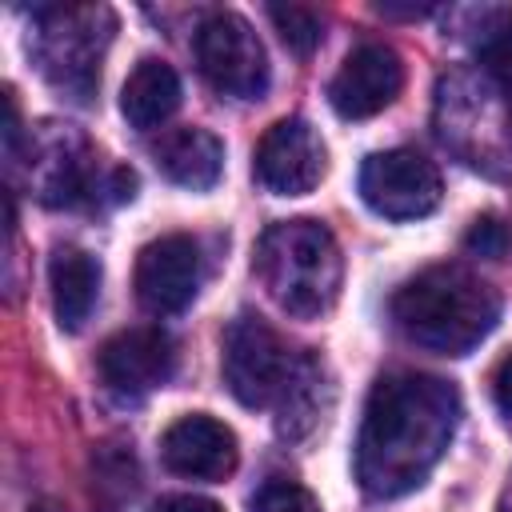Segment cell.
I'll list each match as a JSON object with an SVG mask.
<instances>
[{"label": "cell", "mask_w": 512, "mask_h": 512, "mask_svg": "<svg viewBox=\"0 0 512 512\" xmlns=\"http://www.w3.org/2000/svg\"><path fill=\"white\" fill-rule=\"evenodd\" d=\"M460 424V392L428 372L380 376L368 392L356 436V480L368 496L392 500L428 480Z\"/></svg>", "instance_id": "6da1fadb"}, {"label": "cell", "mask_w": 512, "mask_h": 512, "mask_svg": "<svg viewBox=\"0 0 512 512\" xmlns=\"http://www.w3.org/2000/svg\"><path fill=\"white\" fill-rule=\"evenodd\" d=\"M396 328L428 352L468 356L500 320V296L492 284L460 264H436L412 276L392 296Z\"/></svg>", "instance_id": "7a4b0ae2"}, {"label": "cell", "mask_w": 512, "mask_h": 512, "mask_svg": "<svg viewBox=\"0 0 512 512\" xmlns=\"http://www.w3.org/2000/svg\"><path fill=\"white\" fill-rule=\"evenodd\" d=\"M256 276L288 316L316 320L340 296V244L320 220H276L256 244Z\"/></svg>", "instance_id": "3957f363"}, {"label": "cell", "mask_w": 512, "mask_h": 512, "mask_svg": "<svg viewBox=\"0 0 512 512\" xmlns=\"http://www.w3.org/2000/svg\"><path fill=\"white\" fill-rule=\"evenodd\" d=\"M112 12L100 4H56L36 12L40 72L68 96L88 100L100 84V60L112 40Z\"/></svg>", "instance_id": "277c9868"}, {"label": "cell", "mask_w": 512, "mask_h": 512, "mask_svg": "<svg viewBox=\"0 0 512 512\" xmlns=\"http://www.w3.org/2000/svg\"><path fill=\"white\" fill-rule=\"evenodd\" d=\"M304 356H296L280 332L260 316H236L224 332V384L244 408H276L288 392L296 368Z\"/></svg>", "instance_id": "5b68a950"}, {"label": "cell", "mask_w": 512, "mask_h": 512, "mask_svg": "<svg viewBox=\"0 0 512 512\" xmlns=\"http://www.w3.org/2000/svg\"><path fill=\"white\" fill-rule=\"evenodd\" d=\"M32 176H36V196L52 208H72L96 192H112V200H132L136 196V172L132 168H112L108 180L96 176V156L80 132L68 124L44 132L32 144Z\"/></svg>", "instance_id": "8992f818"}, {"label": "cell", "mask_w": 512, "mask_h": 512, "mask_svg": "<svg viewBox=\"0 0 512 512\" xmlns=\"http://www.w3.org/2000/svg\"><path fill=\"white\" fill-rule=\"evenodd\" d=\"M196 64L204 80L236 100H260L268 88V52L252 24L236 12H212L196 32Z\"/></svg>", "instance_id": "52a82bcc"}, {"label": "cell", "mask_w": 512, "mask_h": 512, "mask_svg": "<svg viewBox=\"0 0 512 512\" xmlns=\"http://www.w3.org/2000/svg\"><path fill=\"white\" fill-rule=\"evenodd\" d=\"M440 172L412 148L372 152L360 164V196L384 220H420L440 204Z\"/></svg>", "instance_id": "ba28073f"}, {"label": "cell", "mask_w": 512, "mask_h": 512, "mask_svg": "<svg viewBox=\"0 0 512 512\" xmlns=\"http://www.w3.org/2000/svg\"><path fill=\"white\" fill-rule=\"evenodd\" d=\"M252 172L276 196H304V192H312L324 180V172H328V152H324L320 132L308 120H300V116L276 120L260 136V144H256Z\"/></svg>", "instance_id": "9c48e42d"}, {"label": "cell", "mask_w": 512, "mask_h": 512, "mask_svg": "<svg viewBox=\"0 0 512 512\" xmlns=\"http://www.w3.org/2000/svg\"><path fill=\"white\" fill-rule=\"evenodd\" d=\"M200 248L184 232H168L140 248L136 256V296L152 316L184 312L200 292Z\"/></svg>", "instance_id": "30bf717a"}, {"label": "cell", "mask_w": 512, "mask_h": 512, "mask_svg": "<svg viewBox=\"0 0 512 512\" xmlns=\"http://www.w3.org/2000/svg\"><path fill=\"white\" fill-rule=\"evenodd\" d=\"M96 368L112 392L144 396V392L168 384V376L176 372V344L164 328H152V324L124 328L100 348Z\"/></svg>", "instance_id": "8fae6325"}, {"label": "cell", "mask_w": 512, "mask_h": 512, "mask_svg": "<svg viewBox=\"0 0 512 512\" xmlns=\"http://www.w3.org/2000/svg\"><path fill=\"white\" fill-rule=\"evenodd\" d=\"M404 88V64L388 44H360L328 84V104L344 120L384 112Z\"/></svg>", "instance_id": "7c38bea8"}, {"label": "cell", "mask_w": 512, "mask_h": 512, "mask_svg": "<svg viewBox=\"0 0 512 512\" xmlns=\"http://www.w3.org/2000/svg\"><path fill=\"white\" fill-rule=\"evenodd\" d=\"M160 456L176 476L188 480H224L236 468V432L204 412L180 416L164 436H160Z\"/></svg>", "instance_id": "4fadbf2b"}, {"label": "cell", "mask_w": 512, "mask_h": 512, "mask_svg": "<svg viewBox=\"0 0 512 512\" xmlns=\"http://www.w3.org/2000/svg\"><path fill=\"white\" fill-rule=\"evenodd\" d=\"M52 284V312L64 332H80L100 296V260L76 244H60L48 260Z\"/></svg>", "instance_id": "5bb4252c"}, {"label": "cell", "mask_w": 512, "mask_h": 512, "mask_svg": "<svg viewBox=\"0 0 512 512\" xmlns=\"http://www.w3.org/2000/svg\"><path fill=\"white\" fill-rule=\"evenodd\" d=\"M180 108V76L172 64L156 60V56H144L124 88H120V112L124 120L136 128V132H152L160 124L172 120V112Z\"/></svg>", "instance_id": "9a60e30c"}, {"label": "cell", "mask_w": 512, "mask_h": 512, "mask_svg": "<svg viewBox=\"0 0 512 512\" xmlns=\"http://www.w3.org/2000/svg\"><path fill=\"white\" fill-rule=\"evenodd\" d=\"M156 164L172 184L204 192L224 172V144L208 128H172L156 144Z\"/></svg>", "instance_id": "2e32d148"}, {"label": "cell", "mask_w": 512, "mask_h": 512, "mask_svg": "<svg viewBox=\"0 0 512 512\" xmlns=\"http://www.w3.org/2000/svg\"><path fill=\"white\" fill-rule=\"evenodd\" d=\"M276 412H280V436H304L320 420V364L312 356L300 360Z\"/></svg>", "instance_id": "e0dca14e"}, {"label": "cell", "mask_w": 512, "mask_h": 512, "mask_svg": "<svg viewBox=\"0 0 512 512\" xmlns=\"http://www.w3.org/2000/svg\"><path fill=\"white\" fill-rule=\"evenodd\" d=\"M480 64L512 116V12H492L480 32Z\"/></svg>", "instance_id": "ac0fdd59"}, {"label": "cell", "mask_w": 512, "mask_h": 512, "mask_svg": "<svg viewBox=\"0 0 512 512\" xmlns=\"http://www.w3.org/2000/svg\"><path fill=\"white\" fill-rule=\"evenodd\" d=\"M268 16H272L280 40H284L292 52H300V56H308V52L320 44V36H324V32H320V16H316L312 8H304V4H272Z\"/></svg>", "instance_id": "d6986e66"}, {"label": "cell", "mask_w": 512, "mask_h": 512, "mask_svg": "<svg viewBox=\"0 0 512 512\" xmlns=\"http://www.w3.org/2000/svg\"><path fill=\"white\" fill-rule=\"evenodd\" d=\"M248 512H320V500L296 484V480H284V476H272L256 488Z\"/></svg>", "instance_id": "ffe728a7"}, {"label": "cell", "mask_w": 512, "mask_h": 512, "mask_svg": "<svg viewBox=\"0 0 512 512\" xmlns=\"http://www.w3.org/2000/svg\"><path fill=\"white\" fill-rule=\"evenodd\" d=\"M508 244H512V232H508V224L496 220V216L472 220V228H468V236H464V248H468L472 256H484V260H500V256L508 252Z\"/></svg>", "instance_id": "44dd1931"}, {"label": "cell", "mask_w": 512, "mask_h": 512, "mask_svg": "<svg viewBox=\"0 0 512 512\" xmlns=\"http://www.w3.org/2000/svg\"><path fill=\"white\" fill-rule=\"evenodd\" d=\"M152 512H224L216 500L208 496H196V492H180V496H164Z\"/></svg>", "instance_id": "7402d4cb"}, {"label": "cell", "mask_w": 512, "mask_h": 512, "mask_svg": "<svg viewBox=\"0 0 512 512\" xmlns=\"http://www.w3.org/2000/svg\"><path fill=\"white\" fill-rule=\"evenodd\" d=\"M492 392H496V408L512 420V356L500 364V372H496V388H492Z\"/></svg>", "instance_id": "603a6c76"}, {"label": "cell", "mask_w": 512, "mask_h": 512, "mask_svg": "<svg viewBox=\"0 0 512 512\" xmlns=\"http://www.w3.org/2000/svg\"><path fill=\"white\" fill-rule=\"evenodd\" d=\"M32 512H56V508H52V504H40V508H32Z\"/></svg>", "instance_id": "cb8c5ba5"}]
</instances>
